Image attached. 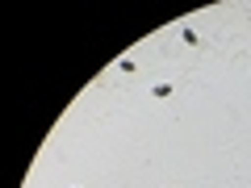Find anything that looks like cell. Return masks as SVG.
<instances>
[{"label": "cell", "mask_w": 251, "mask_h": 188, "mask_svg": "<svg viewBox=\"0 0 251 188\" xmlns=\"http://www.w3.org/2000/svg\"><path fill=\"white\" fill-rule=\"evenodd\" d=\"M151 92H155V96H159V100H168V96H172V84H155Z\"/></svg>", "instance_id": "obj_1"}]
</instances>
